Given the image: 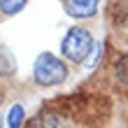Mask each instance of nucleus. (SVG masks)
I'll return each instance as SVG.
<instances>
[{
	"instance_id": "nucleus-8",
	"label": "nucleus",
	"mask_w": 128,
	"mask_h": 128,
	"mask_svg": "<svg viewBox=\"0 0 128 128\" xmlns=\"http://www.w3.org/2000/svg\"><path fill=\"white\" fill-rule=\"evenodd\" d=\"M21 124H24V107L12 105L10 114H7V128H21Z\"/></svg>"
},
{
	"instance_id": "nucleus-7",
	"label": "nucleus",
	"mask_w": 128,
	"mask_h": 128,
	"mask_svg": "<svg viewBox=\"0 0 128 128\" xmlns=\"http://www.w3.org/2000/svg\"><path fill=\"white\" fill-rule=\"evenodd\" d=\"M28 5V0H0V12L5 16H14Z\"/></svg>"
},
{
	"instance_id": "nucleus-4",
	"label": "nucleus",
	"mask_w": 128,
	"mask_h": 128,
	"mask_svg": "<svg viewBox=\"0 0 128 128\" xmlns=\"http://www.w3.org/2000/svg\"><path fill=\"white\" fill-rule=\"evenodd\" d=\"M14 72H16V58L5 44H0V77H12Z\"/></svg>"
},
{
	"instance_id": "nucleus-5",
	"label": "nucleus",
	"mask_w": 128,
	"mask_h": 128,
	"mask_svg": "<svg viewBox=\"0 0 128 128\" xmlns=\"http://www.w3.org/2000/svg\"><path fill=\"white\" fill-rule=\"evenodd\" d=\"M65 119L61 114H56V112H44V114L37 119V126L40 128H65Z\"/></svg>"
},
{
	"instance_id": "nucleus-1",
	"label": "nucleus",
	"mask_w": 128,
	"mask_h": 128,
	"mask_svg": "<svg viewBox=\"0 0 128 128\" xmlns=\"http://www.w3.org/2000/svg\"><path fill=\"white\" fill-rule=\"evenodd\" d=\"M33 79L40 86H58L68 79V65L58 56L44 51V54L37 56V61L33 65Z\"/></svg>"
},
{
	"instance_id": "nucleus-3",
	"label": "nucleus",
	"mask_w": 128,
	"mask_h": 128,
	"mask_svg": "<svg viewBox=\"0 0 128 128\" xmlns=\"http://www.w3.org/2000/svg\"><path fill=\"white\" fill-rule=\"evenodd\" d=\"M100 0H65V12L72 19H88L98 12Z\"/></svg>"
},
{
	"instance_id": "nucleus-10",
	"label": "nucleus",
	"mask_w": 128,
	"mask_h": 128,
	"mask_svg": "<svg viewBox=\"0 0 128 128\" xmlns=\"http://www.w3.org/2000/svg\"><path fill=\"white\" fill-rule=\"evenodd\" d=\"M0 128H2V124H0Z\"/></svg>"
},
{
	"instance_id": "nucleus-6",
	"label": "nucleus",
	"mask_w": 128,
	"mask_h": 128,
	"mask_svg": "<svg viewBox=\"0 0 128 128\" xmlns=\"http://www.w3.org/2000/svg\"><path fill=\"white\" fill-rule=\"evenodd\" d=\"M114 77L119 84L128 86V54H121L114 61Z\"/></svg>"
},
{
	"instance_id": "nucleus-9",
	"label": "nucleus",
	"mask_w": 128,
	"mask_h": 128,
	"mask_svg": "<svg viewBox=\"0 0 128 128\" xmlns=\"http://www.w3.org/2000/svg\"><path fill=\"white\" fill-rule=\"evenodd\" d=\"M0 105H2V91H0Z\"/></svg>"
},
{
	"instance_id": "nucleus-2",
	"label": "nucleus",
	"mask_w": 128,
	"mask_h": 128,
	"mask_svg": "<svg viewBox=\"0 0 128 128\" xmlns=\"http://www.w3.org/2000/svg\"><path fill=\"white\" fill-rule=\"evenodd\" d=\"M96 47V40L93 35L86 30V28H79L74 26L70 30L65 33L63 42H61V54L68 58L70 63H84L88 56H91V51Z\"/></svg>"
}]
</instances>
